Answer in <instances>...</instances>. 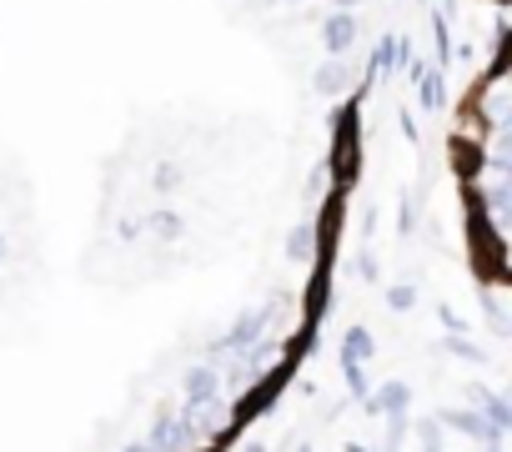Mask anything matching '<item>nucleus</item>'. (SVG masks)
<instances>
[{
	"label": "nucleus",
	"instance_id": "nucleus-10",
	"mask_svg": "<svg viewBox=\"0 0 512 452\" xmlns=\"http://www.w3.org/2000/svg\"><path fill=\"white\" fill-rule=\"evenodd\" d=\"M342 377H347V387H352V397H357V402H367V397H372L367 362H357V357H347V352H342Z\"/></svg>",
	"mask_w": 512,
	"mask_h": 452
},
{
	"label": "nucleus",
	"instance_id": "nucleus-9",
	"mask_svg": "<svg viewBox=\"0 0 512 452\" xmlns=\"http://www.w3.org/2000/svg\"><path fill=\"white\" fill-rule=\"evenodd\" d=\"M342 352H347V357H357V362H372V357H377V342H372V332H367V327H347Z\"/></svg>",
	"mask_w": 512,
	"mask_h": 452
},
{
	"label": "nucleus",
	"instance_id": "nucleus-23",
	"mask_svg": "<svg viewBox=\"0 0 512 452\" xmlns=\"http://www.w3.org/2000/svg\"><path fill=\"white\" fill-rule=\"evenodd\" d=\"M0 252H6V237H0Z\"/></svg>",
	"mask_w": 512,
	"mask_h": 452
},
{
	"label": "nucleus",
	"instance_id": "nucleus-8",
	"mask_svg": "<svg viewBox=\"0 0 512 452\" xmlns=\"http://www.w3.org/2000/svg\"><path fill=\"white\" fill-rule=\"evenodd\" d=\"M181 226H186V221H181L176 211H166V206L146 216V232H151L156 242H176V237H181Z\"/></svg>",
	"mask_w": 512,
	"mask_h": 452
},
{
	"label": "nucleus",
	"instance_id": "nucleus-21",
	"mask_svg": "<svg viewBox=\"0 0 512 452\" xmlns=\"http://www.w3.org/2000/svg\"><path fill=\"white\" fill-rule=\"evenodd\" d=\"M347 452H367V447H357V442H352V447H347Z\"/></svg>",
	"mask_w": 512,
	"mask_h": 452
},
{
	"label": "nucleus",
	"instance_id": "nucleus-20",
	"mask_svg": "<svg viewBox=\"0 0 512 452\" xmlns=\"http://www.w3.org/2000/svg\"><path fill=\"white\" fill-rule=\"evenodd\" d=\"M126 452H151V447H146V442H131V447H126Z\"/></svg>",
	"mask_w": 512,
	"mask_h": 452
},
{
	"label": "nucleus",
	"instance_id": "nucleus-11",
	"mask_svg": "<svg viewBox=\"0 0 512 452\" xmlns=\"http://www.w3.org/2000/svg\"><path fill=\"white\" fill-rule=\"evenodd\" d=\"M387 307H392V312H412V307H417V287H412V282L387 287Z\"/></svg>",
	"mask_w": 512,
	"mask_h": 452
},
{
	"label": "nucleus",
	"instance_id": "nucleus-22",
	"mask_svg": "<svg viewBox=\"0 0 512 452\" xmlns=\"http://www.w3.org/2000/svg\"><path fill=\"white\" fill-rule=\"evenodd\" d=\"M297 452H312V447H307V442H302V447H297Z\"/></svg>",
	"mask_w": 512,
	"mask_h": 452
},
{
	"label": "nucleus",
	"instance_id": "nucleus-1",
	"mask_svg": "<svg viewBox=\"0 0 512 452\" xmlns=\"http://www.w3.org/2000/svg\"><path fill=\"white\" fill-rule=\"evenodd\" d=\"M437 427H452V432H462V437H472V442H502L507 432H497L477 407H442L437 412Z\"/></svg>",
	"mask_w": 512,
	"mask_h": 452
},
{
	"label": "nucleus",
	"instance_id": "nucleus-13",
	"mask_svg": "<svg viewBox=\"0 0 512 452\" xmlns=\"http://www.w3.org/2000/svg\"><path fill=\"white\" fill-rule=\"evenodd\" d=\"M507 191H512L507 181H492V186H487V206L497 211V221H507V206H512V196H507Z\"/></svg>",
	"mask_w": 512,
	"mask_h": 452
},
{
	"label": "nucleus",
	"instance_id": "nucleus-2",
	"mask_svg": "<svg viewBox=\"0 0 512 452\" xmlns=\"http://www.w3.org/2000/svg\"><path fill=\"white\" fill-rule=\"evenodd\" d=\"M216 397H221V372L206 367V362H196V367L181 377V407L196 412V407H206V402H216Z\"/></svg>",
	"mask_w": 512,
	"mask_h": 452
},
{
	"label": "nucleus",
	"instance_id": "nucleus-6",
	"mask_svg": "<svg viewBox=\"0 0 512 452\" xmlns=\"http://www.w3.org/2000/svg\"><path fill=\"white\" fill-rule=\"evenodd\" d=\"M312 86H317L322 96H342V91L352 86V66H347L342 56H332V61H327L317 76H312Z\"/></svg>",
	"mask_w": 512,
	"mask_h": 452
},
{
	"label": "nucleus",
	"instance_id": "nucleus-4",
	"mask_svg": "<svg viewBox=\"0 0 512 452\" xmlns=\"http://www.w3.org/2000/svg\"><path fill=\"white\" fill-rule=\"evenodd\" d=\"M467 402L497 427V432H507L512 427V402L502 397V392H492V387H467Z\"/></svg>",
	"mask_w": 512,
	"mask_h": 452
},
{
	"label": "nucleus",
	"instance_id": "nucleus-16",
	"mask_svg": "<svg viewBox=\"0 0 512 452\" xmlns=\"http://www.w3.org/2000/svg\"><path fill=\"white\" fill-rule=\"evenodd\" d=\"M176 176H181V166H171V161H166V166L156 171V186H176Z\"/></svg>",
	"mask_w": 512,
	"mask_h": 452
},
{
	"label": "nucleus",
	"instance_id": "nucleus-7",
	"mask_svg": "<svg viewBox=\"0 0 512 452\" xmlns=\"http://www.w3.org/2000/svg\"><path fill=\"white\" fill-rule=\"evenodd\" d=\"M317 257V226H292V237H287V262H312Z\"/></svg>",
	"mask_w": 512,
	"mask_h": 452
},
{
	"label": "nucleus",
	"instance_id": "nucleus-17",
	"mask_svg": "<svg viewBox=\"0 0 512 452\" xmlns=\"http://www.w3.org/2000/svg\"><path fill=\"white\" fill-rule=\"evenodd\" d=\"M442 322H447V332H462V327H467V322H462L452 307H442Z\"/></svg>",
	"mask_w": 512,
	"mask_h": 452
},
{
	"label": "nucleus",
	"instance_id": "nucleus-19",
	"mask_svg": "<svg viewBox=\"0 0 512 452\" xmlns=\"http://www.w3.org/2000/svg\"><path fill=\"white\" fill-rule=\"evenodd\" d=\"M241 452H267V447H262V442H246V447H241Z\"/></svg>",
	"mask_w": 512,
	"mask_h": 452
},
{
	"label": "nucleus",
	"instance_id": "nucleus-3",
	"mask_svg": "<svg viewBox=\"0 0 512 452\" xmlns=\"http://www.w3.org/2000/svg\"><path fill=\"white\" fill-rule=\"evenodd\" d=\"M357 16L352 11H337V16H327V26H322V46L332 51V56H347L352 46H357Z\"/></svg>",
	"mask_w": 512,
	"mask_h": 452
},
{
	"label": "nucleus",
	"instance_id": "nucleus-18",
	"mask_svg": "<svg viewBox=\"0 0 512 452\" xmlns=\"http://www.w3.org/2000/svg\"><path fill=\"white\" fill-rule=\"evenodd\" d=\"M332 6H337V11H352V6H362V0H332Z\"/></svg>",
	"mask_w": 512,
	"mask_h": 452
},
{
	"label": "nucleus",
	"instance_id": "nucleus-5",
	"mask_svg": "<svg viewBox=\"0 0 512 452\" xmlns=\"http://www.w3.org/2000/svg\"><path fill=\"white\" fill-rule=\"evenodd\" d=\"M367 407L387 412V417H402V412H412V387L407 382H387V387H377V397H367Z\"/></svg>",
	"mask_w": 512,
	"mask_h": 452
},
{
	"label": "nucleus",
	"instance_id": "nucleus-15",
	"mask_svg": "<svg viewBox=\"0 0 512 452\" xmlns=\"http://www.w3.org/2000/svg\"><path fill=\"white\" fill-rule=\"evenodd\" d=\"M417 432H422V452H442V427L437 422H422Z\"/></svg>",
	"mask_w": 512,
	"mask_h": 452
},
{
	"label": "nucleus",
	"instance_id": "nucleus-12",
	"mask_svg": "<svg viewBox=\"0 0 512 452\" xmlns=\"http://www.w3.org/2000/svg\"><path fill=\"white\" fill-rule=\"evenodd\" d=\"M447 352H452V357H462V362H482V357H487V352H482L472 337H462V332H452V337H447Z\"/></svg>",
	"mask_w": 512,
	"mask_h": 452
},
{
	"label": "nucleus",
	"instance_id": "nucleus-14",
	"mask_svg": "<svg viewBox=\"0 0 512 452\" xmlns=\"http://www.w3.org/2000/svg\"><path fill=\"white\" fill-rule=\"evenodd\" d=\"M397 61H402V46L387 36V41L377 46V71H387V66H397Z\"/></svg>",
	"mask_w": 512,
	"mask_h": 452
}]
</instances>
